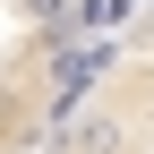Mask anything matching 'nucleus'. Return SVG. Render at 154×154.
<instances>
[{"label":"nucleus","mask_w":154,"mask_h":154,"mask_svg":"<svg viewBox=\"0 0 154 154\" xmlns=\"http://www.w3.org/2000/svg\"><path fill=\"white\" fill-rule=\"evenodd\" d=\"M77 17H86V0H0V154L26 146Z\"/></svg>","instance_id":"obj_2"},{"label":"nucleus","mask_w":154,"mask_h":154,"mask_svg":"<svg viewBox=\"0 0 154 154\" xmlns=\"http://www.w3.org/2000/svg\"><path fill=\"white\" fill-rule=\"evenodd\" d=\"M17 154H154V0H86Z\"/></svg>","instance_id":"obj_1"}]
</instances>
